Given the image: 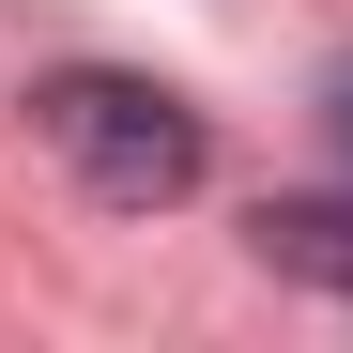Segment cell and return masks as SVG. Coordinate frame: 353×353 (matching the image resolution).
Here are the masks:
<instances>
[{
    "label": "cell",
    "instance_id": "6da1fadb",
    "mask_svg": "<svg viewBox=\"0 0 353 353\" xmlns=\"http://www.w3.org/2000/svg\"><path fill=\"white\" fill-rule=\"evenodd\" d=\"M31 139L62 154L108 215H169V200L200 185V108L169 92V77H123V62H62V77L31 92Z\"/></svg>",
    "mask_w": 353,
    "mask_h": 353
},
{
    "label": "cell",
    "instance_id": "7a4b0ae2",
    "mask_svg": "<svg viewBox=\"0 0 353 353\" xmlns=\"http://www.w3.org/2000/svg\"><path fill=\"white\" fill-rule=\"evenodd\" d=\"M246 246H261V276H307V292L353 307V200H261Z\"/></svg>",
    "mask_w": 353,
    "mask_h": 353
},
{
    "label": "cell",
    "instance_id": "3957f363",
    "mask_svg": "<svg viewBox=\"0 0 353 353\" xmlns=\"http://www.w3.org/2000/svg\"><path fill=\"white\" fill-rule=\"evenodd\" d=\"M323 108H338V139H353V62H338V77H323Z\"/></svg>",
    "mask_w": 353,
    "mask_h": 353
}]
</instances>
